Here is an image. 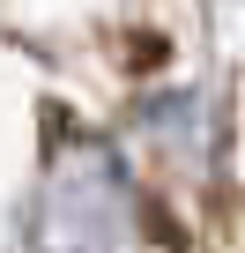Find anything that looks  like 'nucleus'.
<instances>
[{
    "label": "nucleus",
    "mask_w": 245,
    "mask_h": 253,
    "mask_svg": "<svg viewBox=\"0 0 245 253\" xmlns=\"http://www.w3.org/2000/svg\"><path fill=\"white\" fill-rule=\"evenodd\" d=\"M134 223V194L119 179L104 142H74L67 164H52L45 194H37V246L45 253H104L119 246V231Z\"/></svg>",
    "instance_id": "f257e3e1"
}]
</instances>
